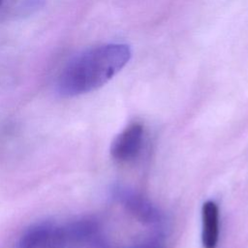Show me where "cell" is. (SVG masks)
<instances>
[{"mask_svg":"<svg viewBox=\"0 0 248 248\" xmlns=\"http://www.w3.org/2000/svg\"><path fill=\"white\" fill-rule=\"evenodd\" d=\"M131 56V48L126 44L112 43L90 48L64 68L58 78V90L68 97L96 90L119 73Z\"/></svg>","mask_w":248,"mask_h":248,"instance_id":"1","label":"cell"},{"mask_svg":"<svg viewBox=\"0 0 248 248\" xmlns=\"http://www.w3.org/2000/svg\"><path fill=\"white\" fill-rule=\"evenodd\" d=\"M15 248H69L65 225L36 224L25 231Z\"/></svg>","mask_w":248,"mask_h":248,"instance_id":"2","label":"cell"},{"mask_svg":"<svg viewBox=\"0 0 248 248\" xmlns=\"http://www.w3.org/2000/svg\"><path fill=\"white\" fill-rule=\"evenodd\" d=\"M116 200L138 220L148 225H157L161 222V214L142 196L127 188L115 189Z\"/></svg>","mask_w":248,"mask_h":248,"instance_id":"3","label":"cell"},{"mask_svg":"<svg viewBox=\"0 0 248 248\" xmlns=\"http://www.w3.org/2000/svg\"><path fill=\"white\" fill-rule=\"evenodd\" d=\"M142 141V126L139 123H133L113 140L110 146V154L117 161L125 162L132 160L140 153Z\"/></svg>","mask_w":248,"mask_h":248,"instance_id":"4","label":"cell"},{"mask_svg":"<svg viewBox=\"0 0 248 248\" xmlns=\"http://www.w3.org/2000/svg\"><path fill=\"white\" fill-rule=\"evenodd\" d=\"M202 241L204 248H216L219 239V209L214 202L207 201L202 207Z\"/></svg>","mask_w":248,"mask_h":248,"instance_id":"5","label":"cell"},{"mask_svg":"<svg viewBox=\"0 0 248 248\" xmlns=\"http://www.w3.org/2000/svg\"><path fill=\"white\" fill-rule=\"evenodd\" d=\"M126 248H163V242L160 236L152 237L144 242H141L130 247H126Z\"/></svg>","mask_w":248,"mask_h":248,"instance_id":"6","label":"cell"},{"mask_svg":"<svg viewBox=\"0 0 248 248\" xmlns=\"http://www.w3.org/2000/svg\"><path fill=\"white\" fill-rule=\"evenodd\" d=\"M1 4H2V0H0V5H1Z\"/></svg>","mask_w":248,"mask_h":248,"instance_id":"7","label":"cell"}]
</instances>
